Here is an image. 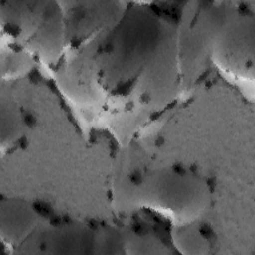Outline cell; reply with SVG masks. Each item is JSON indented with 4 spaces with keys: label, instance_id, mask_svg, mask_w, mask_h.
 Masks as SVG:
<instances>
[{
    "label": "cell",
    "instance_id": "7a4b0ae2",
    "mask_svg": "<svg viewBox=\"0 0 255 255\" xmlns=\"http://www.w3.org/2000/svg\"><path fill=\"white\" fill-rule=\"evenodd\" d=\"M2 231L8 230V236L19 238L37 224V214L28 204L20 201H8L2 205Z\"/></svg>",
    "mask_w": 255,
    "mask_h": 255
},
{
    "label": "cell",
    "instance_id": "6da1fadb",
    "mask_svg": "<svg viewBox=\"0 0 255 255\" xmlns=\"http://www.w3.org/2000/svg\"><path fill=\"white\" fill-rule=\"evenodd\" d=\"M143 191L151 193L147 200L154 202L159 208L171 210L178 217L194 215L189 209H201L207 198L206 188L200 179L181 172H160L149 175L143 184Z\"/></svg>",
    "mask_w": 255,
    "mask_h": 255
}]
</instances>
